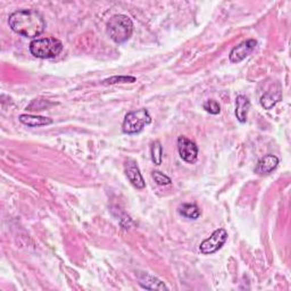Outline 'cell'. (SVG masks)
Segmentation results:
<instances>
[{
	"instance_id": "obj_8",
	"label": "cell",
	"mask_w": 291,
	"mask_h": 291,
	"mask_svg": "<svg viewBox=\"0 0 291 291\" xmlns=\"http://www.w3.org/2000/svg\"><path fill=\"white\" fill-rule=\"evenodd\" d=\"M124 169H126V174L129 179V181L132 183V186H135L137 189H144L146 187L145 180L142 178L140 170L138 168V165L135 160L129 159L126 163Z\"/></svg>"
},
{
	"instance_id": "obj_9",
	"label": "cell",
	"mask_w": 291,
	"mask_h": 291,
	"mask_svg": "<svg viewBox=\"0 0 291 291\" xmlns=\"http://www.w3.org/2000/svg\"><path fill=\"white\" fill-rule=\"evenodd\" d=\"M279 158L275 155H265L258 160L255 168V173L258 175H269L278 168Z\"/></svg>"
},
{
	"instance_id": "obj_17",
	"label": "cell",
	"mask_w": 291,
	"mask_h": 291,
	"mask_svg": "<svg viewBox=\"0 0 291 291\" xmlns=\"http://www.w3.org/2000/svg\"><path fill=\"white\" fill-rule=\"evenodd\" d=\"M152 179L155 180V182L158 184V186H168V184H171L172 180H171L168 175L163 174L159 171H154L152 172Z\"/></svg>"
},
{
	"instance_id": "obj_13",
	"label": "cell",
	"mask_w": 291,
	"mask_h": 291,
	"mask_svg": "<svg viewBox=\"0 0 291 291\" xmlns=\"http://www.w3.org/2000/svg\"><path fill=\"white\" fill-rule=\"evenodd\" d=\"M179 213L182 216L190 220H197L201 215L199 207L195 204H183L179 209Z\"/></svg>"
},
{
	"instance_id": "obj_15",
	"label": "cell",
	"mask_w": 291,
	"mask_h": 291,
	"mask_svg": "<svg viewBox=\"0 0 291 291\" xmlns=\"http://www.w3.org/2000/svg\"><path fill=\"white\" fill-rule=\"evenodd\" d=\"M151 159L156 165L161 164V159H163V148L159 141H155L151 146Z\"/></svg>"
},
{
	"instance_id": "obj_2",
	"label": "cell",
	"mask_w": 291,
	"mask_h": 291,
	"mask_svg": "<svg viewBox=\"0 0 291 291\" xmlns=\"http://www.w3.org/2000/svg\"><path fill=\"white\" fill-rule=\"evenodd\" d=\"M107 32L114 43H126L131 38L133 33V23L131 18L123 14L113 16L107 23Z\"/></svg>"
},
{
	"instance_id": "obj_7",
	"label": "cell",
	"mask_w": 291,
	"mask_h": 291,
	"mask_svg": "<svg viewBox=\"0 0 291 291\" xmlns=\"http://www.w3.org/2000/svg\"><path fill=\"white\" fill-rule=\"evenodd\" d=\"M257 45V41L251 39L244 41V43L240 44L237 47H234L230 53V61L232 63H240L243 61L244 58L248 57L251 53L255 49Z\"/></svg>"
},
{
	"instance_id": "obj_16",
	"label": "cell",
	"mask_w": 291,
	"mask_h": 291,
	"mask_svg": "<svg viewBox=\"0 0 291 291\" xmlns=\"http://www.w3.org/2000/svg\"><path fill=\"white\" fill-rule=\"evenodd\" d=\"M202 107L206 110V112H209L210 114H213V115H218L221 112V106L216 100H207L206 103L202 105Z\"/></svg>"
},
{
	"instance_id": "obj_1",
	"label": "cell",
	"mask_w": 291,
	"mask_h": 291,
	"mask_svg": "<svg viewBox=\"0 0 291 291\" xmlns=\"http://www.w3.org/2000/svg\"><path fill=\"white\" fill-rule=\"evenodd\" d=\"M11 29L25 38H36L45 31L46 23L43 15L33 9L14 12L8 18Z\"/></svg>"
},
{
	"instance_id": "obj_18",
	"label": "cell",
	"mask_w": 291,
	"mask_h": 291,
	"mask_svg": "<svg viewBox=\"0 0 291 291\" xmlns=\"http://www.w3.org/2000/svg\"><path fill=\"white\" fill-rule=\"evenodd\" d=\"M133 82H136L135 76H113L104 81V83H107V85H114V83H133Z\"/></svg>"
},
{
	"instance_id": "obj_19",
	"label": "cell",
	"mask_w": 291,
	"mask_h": 291,
	"mask_svg": "<svg viewBox=\"0 0 291 291\" xmlns=\"http://www.w3.org/2000/svg\"><path fill=\"white\" fill-rule=\"evenodd\" d=\"M47 105H49L48 104V101H46V103H44L43 105H39V100H33L31 103V105L29 106V107H26V109L27 110H44L45 108H47Z\"/></svg>"
},
{
	"instance_id": "obj_11",
	"label": "cell",
	"mask_w": 291,
	"mask_h": 291,
	"mask_svg": "<svg viewBox=\"0 0 291 291\" xmlns=\"http://www.w3.org/2000/svg\"><path fill=\"white\" fill-rule=\"evenodd\" d=\"M20 122L24 124V126L36 128V127H45V126H49V124H53V119L49 117L23 114L20 116Z\"/></svg>"
},
{
	"instance_id": "obj_10",
	"label": "cell",
	"mask_w": 291,
	"mask_h": 291,
	"mask_svg": "<svg viewBox=\"0 0 291 291\" xmlns=\"http://www.w3.org/2000/svg\"><path fill=\"white\" fill-rule=\"evenodd\" d=\"M249 108H251V101L248 100L247 97L238 96L235 99V116L240 123L247 121Z\"/></svg>"
},
{
	"instance_id": "obj_4",
	"label": "cell",
	"mask_w": 291,
	"mask_h": 291,
	"mask_svg": "<svg viewBox=\"0 0 291 291\" xmlns=\"http://www.w3.org/2000/svg\"><path fill=\"white\" fill-rule=\"evenodd\" d=\"M151 123V116L146 108L133 110L127 114L124 118L122 130L127 135H136L140 133L144 128Z\"/></svg>"
},
{
	"instance_id": "obj_5",
	"label": "cell",
	"mask_w": 291,
	"mask_h": 291,
	"mask_svg": "<svg viewBox=\"0 0 291 291\" xmlns=\"http://www.w3.org/2000/svg\"><path fill=\"white\" fill-rule=\"evenodd\" d=\"M226 239H228V232H226L224 229L215 230L210 238L205 239L204 241L200 243V252L205 254V255L214 254L222 248V246L225 243Z\"/></svg>"
},
{
	"instance_id": "obj_6",
	"label": "cell",
	"mask_w": 291,
	"mask_h": 291,
	"mask_svg": "<svg viewBox=\"0 0 291 291\" xmlns=\"http://www.w3.org/2000/svg\"><path fill=\"white\" fill-rule=\"evenodd\" d=\"M178 149L180 157L187 163H195L198 157V147L191 140L186 137H179L178 139Z\"/></svg>"
},
{
	"instance_id": "obj_14",
	"label": "cell",
	"mask_w": 291,
	"mask_h": 291,
	"mask_svg": "<svg viewBox=\"0 0 291 291\" xmlns=\"http://www.w3.org/2000/svg\"><path fill=\"white\" fill-rule=\"evenodd\" d=\"M281 91H269L262 97L261 104L265 109H271L273 106L280 101Z\"/></svg>"
},
{
	"instance_id": "obj_12",
	"label": "cell",
	"mask_w": 291,
	"mask_h": 291,
	"mask_svg": "<svg viewBox=\"0 0 291 291\" xmlns=\"http://www.w3.org/2000/svg\"><path fill=\"white\" fill-rule=\"evenodd\" d=\"M139 283L142 288L148 290H168V287L164 284V282H161L160 280L149 274L142 275Z\"/></svg>"
},
{
	"instance_id": "obj_3",
	"label": "cell",
	"mask_w": 291,
	"mask_h": 291,
	"mask_svg": "<svg viewBox=\"0 0 291 291\" xmlns=\"http://www.w3.org/2000/svg\"><path fill=\"white\" fill-rule=\"evenodd\" d=\"M63 50V44L55 38L35 39L30 44V52L36 58L49 59L57 57Z\"/></svg>"
}]
</instances>
